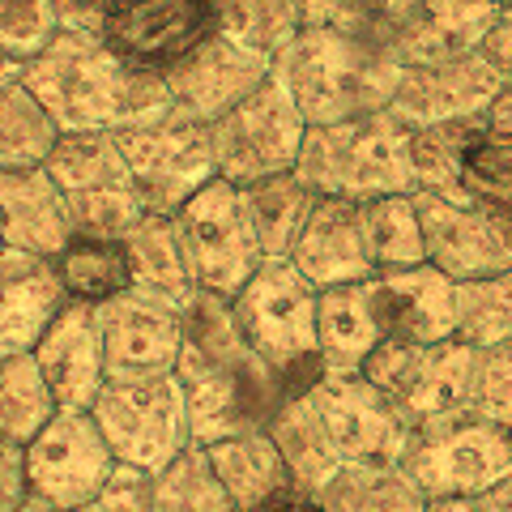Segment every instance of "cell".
<instances>
[{
    "instance_id": "29",
    "label": "cell",
    "mask_w": 512,
    "mask_h": 512,
    "mask_svg": "<svg viewBox=\"0 0 512 512\" xmlns=\"http://www.w3.org/2000/svg\"><path fill=\"white\" fill-rule=\"evenodd\" d=\"M56 278L64 286V295L73 303H99L124 295L133 286V265H128L124 239H99V235H73L56 256Z\"/></svg>"
},
{
    "instance_id": "1",
    "label": "cell",
    "mask_w": 512,
    "mask_h": 512,
    "mask_svg": "<svg viewBox=\"0 0 512 512\" xmlns=\"http://www.w3.org/2000/svg\"><path fill=\"white\" fill-rule=\"evenodd\" d=\"M175 376L197 448L244 431H265L282 402H291L282 376L239 333L231 299L210 291H192L184 303V346Z\"/></svg>"
},
{
    "instance_id": "50",
    "label": "cell",
    "mask_w": 512,
    "mask_h": 512,
    "mask_svg": "<svg viewBox=\"0 0 512 512\" xmlns=\"http://www.w3.org/2000/svg\"><path fill=\"white\" fill-rule=\"evenodd\" d=\"M13 77H22V64H18V60H9L5 52H0V86H9Z\"/></svg>"
},
{
    "instance_id": "5",
    "label": "cell",
    "mask_w": 512,
    "mask_h": 512,
    "mask_svg": "<svg viewBox=\"0 0 512 512\" xmlns=\"http://www.w3.org/2000/svg\"><path fill=\"white\" fill-rule=\"evenodd\" d=\"M239 333L248 346L282 376L286 393H312L316 380L325 376L320 359V333H316V308L320 291L299 274L291 261H265L248 286L231 299Z\"/></svg>"
},
{
    "instance_id": "38",
    "label": "cell",
    "mask_w": 512,
    "mask_h": 512,
    "mask_svg": "<svg viewBox=\"0 0 512 512\" xmlns=\"http://www.w3.org/2000/svg\"><path fill=\"white\" fill-rule=\"evenodd\" d=\"M150 512H235V504H231V495L222 491L205 448L192 444L163 474H154Z\"/></svg>"
},
{
    "instance_id": "25",
    "label": "cell",
    "mask_w": 512,
    "mask_h": 512,
    "mask_svg": "<svg viewBox=\"0 0 512 512\" xmlns=\"http://www.w3.org/2000/svg\"><path fill=\"white\" fill-rule=\"evenodd\" d=\"M316 333H320L325 372H359L367 363V355L389 338V333H384V320H380L372 278L320 291Z\"/></svg>"
},
{
    "instance_id": "46",
    "label": "cell",
    "mask_w": 512,
    "mask_h": 512,
    "mask_svg": "<svg viewBox=\"0 0 512 512\" xmlns=\"http://www.w3.org/2000/svg\"><path fill=\"white\" fill-rule=\"evenodd\" d=\"M30 495L26 487V461L18 444H0V512H13Z\"/></svg>"
},
{
    "instance_id": "33",
    "label": "cell",
    "mask_w": 512,
    "mask_h": 512,
    "mask_svg": "<svg viewBox=\"0 0 512 512\" xmlns=\"http://www.w3.org/2000/svg\"><path fill=\"white\" fill-rule=\"evenodd\" d=\"M60 141V124L26 90L22 77L0 86V171L43 167Z\"/></svg>"
},
{
    "instance_id": "49",
    "label": "cell",
    "mask_w": 512,
    "mask_h": 512,
    "mask_svg": "<svg viewBox=\"0 0 512 512\" xmlns=\"http://www.w3.org/2000/svg\"><path fill=\"white\" fill-rule=\"evenodd\" d=\"M470 504H474V512H512V474L500 478L495 487L470 495Z\"/></svg>"
},
{
    "instance_id": "11",
    "label": "cell",
    "mask_w": 512,
    "mask_h": 512,
    "mask_svg": "<svg viewBox=\"0 0 512 512\" xmlns=\"http://www.w3.org/2000/svg\"><path fill=\"white\" fill-rule=\"evenodd\" d=\"M303 137H308V120L299 116L291 94L269 77L256 94H248L239 107H231L227 116L210 124L218 180L252 188L282 171H295Z\"/></svg>"
},
{
    "instance_id": "54",
    "label": "cell",
    "mask_w": 512,
    "mask_h": 512,
    "mask_svg": "<svg viewBox=\"0 0 512 512\" xmlns=\"http://www.w3.org/2000/svg\"><path fill=\"white\" fill-rule=\"evenodd\" d=\"M0 248H5V239H0Z\"/></svg>"
},
{
    "instance_id": "37",
    "label": "cell",
    "mask_w": 512,
    "mask_h": 512,
    "mask_svg": "<svg viewBox=\"0 0 512 512\" xmlns=\"http://www.w3.org/2000/svg\"><path fill=\"white\" fill-rule=\"evenodd\" d=\"M457 338L474 350L512 342V269L457 282Z\"/></svg>"
},
{
    "instance_id": "12",
    "label": "cell",
    "mask_w": 512,
    "mask_h": 512,
    "mask_svg": "<svg viewBox=\"0 0 512 512\" xmlns=\"http://www.w3.org/2000/svg\"><path fill=\"white\" fill-rule=\"evenodd\" d=\"M359 372L376 384L414 423L440 419L448 410H461L470 402V372H474V346L461 338L448 342H402L384 338Z\"/></svg>"
},
{
    "instance_id": "16",
    "label": "cell",
    "mask_w": 512,
    "mask_h": 512,
    "mask_svg": "<svg viewBox=\"0 0 512 512\" xmlns=\"http://www.w3.org/2000/svg\"><path fill=\"white\" fill-rule=\"evenodd\" d=\"M269 77H274V56L214 30V35L201 47H192L180 64H171L163 73V82L171 94V107L180 111V116L197 120V124H214L227 116L231 107L244 103L248 94L261 90Z\"/></svg>"
},
{
    "instance_id": "51",
    "label": "cell",
    "mask_w": 512,
    "mask_h": 512,
    "mask_svg": "<svg viewBox=\"0 0 512 512\" xmlns=\"http://www.w3.org/2000/svg\"><path fill=\"white\" fill-rule=\"evenodd\" d=\"M13 512H56V508H52V504H43V500H35V495H26V500L13 508Z\"/></svg>"
},
{
    "instance_id": "15",
    "label": "cell",
    "mask_w": 512,
    "mask_h": 512,
    "mask_svg": "<svg viewBox=\"0 0 512 512\" xmlns=\"http://www.w3.org/2000/svg\"><path fill=\"white\" fill-rule=\"evenodd\" d=\"M342 466H397L410 440V419L363 372H325L312 389Z\"/></svg>"
},
{
    "instance_id": "26",
    "label": "cell",
    "mask_w": 512,
    "mask_h": 512,
    "mask_svg": "<svg viewBox=\"0 0 512 512\" xmlns=\"http://www.w3.org/2000/svg\"><path fill=\"white\" fill-rule=\"evenodd\" d=\"M500 13L504 9L491 0H419V13L402 39V60L427 64L474 56L483 35L500 22Z\"/></svg>"
},
{
    "instance_id": "47",
    "label": "cell",
    "mask_w": 512,
    "mask_h": 512,
    "mask_svg": "<svg viewBox=\"0 0 512 512\" xmlns=\"http://www.w3.org/2000/svg\"><path fill=\"white\" fill-rule=\"evenodd\" d=\"M483 128L491 137L512 141V86H500V94L491 99V107L483 111Z\"/></svg>"
},
{
    "instance_id": "20",
    "label": "cell",
    "mask_w": 512,
    "mask_h": 512,
    "mask_svg": "<svg viewBox=\"0 0 512 512\" xmlns=\"http://www.w3.org/2000/svg\"><path fill=\"white\" fill-rule=\"evenodd\" d=\"M39 372L52 384L60 410H90L107 384L103 333L90 303H64V312L47 325L39 346L30 350Z\"/></svg>"
},
{
    "instance_id": "32",
    "label": "cell",
    "mask_w": 512,
    "mask_h": 512,
    "mask_svg": "<svg viewBox=\"0 0 512 512\" xmlns=\"http://www.w3.org/2000/svg\"><path fill=\"white\" fill-rule=\"evenodd\" d=\"M60 414L52 384L39 372L35 355L0 359V444L26 448Z\"/></svg>"
},
{
    "instance_id": "35",
    "label": "cell",
    "mask_w": 512,
    "mask_h": 512,
    "mask_svg": "<svg viewBox=\"0 0 512 512\" xmlns=\"http://www.w3.org/2000/svg\"><path fill=\"white\" fill-rule=\"evenodd\" d=\"M483 133V116L478 120H448L427 124L410 133V171L414 192H444V197H466L461 192V163H466L470 141Z\"/></svg>"
},
{
    "instance_id": "36",
    "label": "cell",
    "mask_w": 512,
    "mask_h": 512,
    "mask_svg": "<svg viewBox=\"0 0 512 512\" xmlns=\"http://www.w3.org/2000/svg\"><path fill=\"white\" fill-rule=\"evenodd\" d=\"M329 512H423V491L402 466H342V474L316 495Z\"/></svg>"
},
{
    "instance_id": "2",
    "label": "cell",
    "mask_w": 512,
    "mask_h": 512,
    "mask_svg": "<svg viewBox=\"0 0 512 512\" xmlns=\"http://www.w3.org/2000/svg\"><path fill=\"white\" fill-rule=\"evenodd\" d=\"M22 82L60 133H124L171 111L163 73L133 69L86 30H56V39L22 64Z\"/></svg>"
},
{
    "instance_id": "9",
    "label": "cell",
    "mask_w": 512,
    "mask_h": 512,
    "mask_svg": "<svg viewBox=\"0 0 512 512\" xmlns=\"http://www.w3.org/2000/svg\"><path fill=\"white\" fill-rule=\"evenodd\" d=\"M175 231L188 256V274L197 291L235 299L248 278L265 265V248L248 218L244 188L227 180H210L175 214Z\"/></svg>"
},
{
    "instance_id": "31",
    "label": "cell",
    "mask_w": 512,
    "mask_h": 512,
    "mask_svg": "<svg viewBox=\"0 0 512 512\" xmlns=\"http://www.w3.org/2000/svg\"><path fill=\"white\" fill-rule=\"evenodd\" d=\"M244 201H248V218L256 227V239H261V248H265V261H286L303 231V222L312 214V205H316V192L299 180V171H282L274 180L244 188Z\"/></svg>"
},
{
    "instance_id": "6",
    "label": "cell",
    "mask_w": 512,
    "mask_h": 512,
    "mask_svg": "<svg viewBox=\"0 0 512 512\" xmlns=\"http://www.w3.org/2000/svg\"><path fill=\"white\" fill-rule=\"evenodd\" d=\"M94 423L120 466L141 474H163L175 457L192 448L188 402L175 372L154 376H111L94 397Z\"/></svg>"
},
{
    "instance_id": "7",
    "label": "cell",
    "mask_w": 512,
    "mask_h": 512,
    "mask_svg": "<svg viewBox=\"0 0 512 512\" xmlns=\"http://www.w3.org/2000/svg\"><path fill=\"white\" fill-rule=\"evenodd\" d=\"M397 466L423 491V500L478 495L512 474V431L461 406L414 423Z\"/></svg>"
},
{
    "instance_id": "45",
    "label": "cell",
    "mask_w": 512,
    "mask_h": 512,
    "mask_svg": "<svg viewBox=\"0 0 512 512\" xmlns=\"http://www.w3.org/2000/svg\"><path fill=\"white\" fill-rule=\"evenodd\" d=\"M478 60L500 77V86H512V18L500 13V22H495L483 35V43H478Z\"/></svg>"
},
{
    "instance_id": "48",
    "label": "cell",
    "mask_w": 512,
    "mask_h": 512,
    "mask_svg": "<svg viewBox=\"0 0 512 512\" xmlns=\"http://www.w3.org/2000/svg\"><path fill=\"white\" fill-rule=\"evenodd\" d=\"M248 512H329L325 504L316 500V495H308V491H299V487H291V491H278L274 500H265V504H256V508H248Z\"/></svg>"
},
{
    "instance_id": "44",
    "label": "cell",
    "mask_w": 512,
    "mask_h": 512,
    "mask_svg": "<svg viewBox=\"0 0 512 512\" xmlns=\"http://www.w3.org/2000/svg\"><path fill=\"white\" fill-rule=\"evenodd\" d=\"M56 5V22L60 30H86V35H99L107 13L120 5V0H52Z\"/></svg>"
},
{
    "instance_id": "3",
    "label": "cell",
    "mask_w": 512,
    "mask_h": 512,
    "mask_svg": "<svg viewBox=\"0 0 512 512\" xmlns=\"http://www.w3.org/2000/svg\"><path fill=\"white\" fill-rule=\"evenodd\" d=\"M406 60L342 26H303L274 56V82L291 94L308 128L376 116L393 103Z\"/></svg>"
},
{
    "instance_id": "14",
    "label": "cell",
    "mask_w": 512,
    "mask_h": 512,
    "mask_svg": "<svg viewBox=\"0 0 512 512\" xmlns=\"http://www.w3.org/2000/svg\"><path fill=\"white\" fill-rule=\"evenodd\" d=\"M423 222L427 265L453 282L487 278L512 269V214L470 197H444V192H414Z\"/></svg>"
},
{
    "instance_id": "52",
    "label": "cell",
    "mask_w": 512,
    "mask_h": 512,
    "mask_svg": "<svg viewBox=\"0 0 512 512\" xmlns=\"http://www.w3.org/2000/svg\"><path fill=\"white\" fill-rule=\"evenodd\" d=\"M504 18H512V0H508V5H504Z\"/></svg>"
},
{
    "instance_id": "39",
    "label": "cell",
    "mask_w": 512,
    "mask_h": 512,
    "mask_svg": "<svg viewBox=\"0 0 512 512\" xmlns=\"http://www.w3.org/2000/svg\"><path fill=\"white\" fill-rule=\"evenodd\" d=\"M414 13H419V0H338L325 22L342 26L359 39H372V43L402 56V39L414 22Z\"/></svg>"
},
{
    "instance_id": "23",
    "label": "cell",
    "mask_w": 512,
    "mask_h": 512,
    "mask_svg": "<svg viewBox=\"0 0 512 512\" xmlns=\"http://www.w3.org/2000/svg\"><path fill=\"white\" fill-rule=\"evenodd\" d=\"M64 303L69 295L47 256L0 248V359L30 355Z\"/></svg>"
},
{
    "instance_id": "40",
    "label": "cell",
    "mask_w": 512,
    "mask_h": 512,
    "mask_svg": "<svg viewBox=\"0 0 512 512\" xmlns=\"http://www.w3.org/2000/svg\"><path fill=\"white\" fill-rule=\"evenodd\" d=\"M461 192L470 201H483L512 214V141L491 137L483 128L470 141L466 163H461Z\"/></svg>"
},
{
    "instance_id": "24",
    "label": "cell",
    "mask_w": 512,
    "mask_h": 512,
    "mask_svg": "<svg viewBox=\"0 0 512 512\" xmlns=\"http://www.w3.org/2000/svg\"><path fill=\"white\" fill-rule=\"evenodd\" d=\"M0 239L5 248L47 256V261L73 239L69 205L47 167L0 171Z\"/></svg>"
},
{
    "instance_id": "17",
    "label": "cell",
    "mask_w": 512,
    "mask_h": 512,
    "mask_svg": "<svg viewBox=\"0 0 512 512\" xmlns=\"http://www.w3.org/2000/svg\"><path fill=\"white\" fill-rule=\"evenodd\" d=\"M214 30L218 9L210 0H120L107 13L99 39L133 69L167 73Z\"/></svg>"
},
{
    "instance_id": "27",
    "label": "cell",
    "mask_w": 512,
    "mask_h": 512,
    "mask_svg": "<svg viewBox=\"0 0 512 512\" xmlns=\"http://www.w3.org/2000/svg\"><path fill=\"white\" fill-rule=\"evenodd\" d=\"M205 457L218 474L222 491L231 495L235 512H248L256 504L274 500L278 491H291V470L278 453L269 431H244V436H227L218 444H205Z\"/></svg>"
},
{
    "instance_id": "42",
    "label": "cell",
    "mask_w": 512,
    "mask_h": 512,
    "mask_svg": "<svg viewBox=\"0 0 512 512\" xmlns=\"http://www.w3.org/2000/svg\"><path fill=\"white\" fill-rule=\"evenodd\" d=\"M474 414L500 423L512 431V342L474 350V372H470V402Z\"/></svg>"
},
{
    "instance_id": "18",
    "label": "cell",
    "mask_w": 512,
    "mask_h": 512,
    "mask_svg": "<svg viewBox=\"0 0 512 512\" xmlns=\"http://www.w3.org/2000/svg\"><path fill=\"white\" fill-rule=\"evenodd\" d=\"M103 333V359L111 376H154L175 372L184 346V303L163 299L141 286L94 308Z\"/></svg>"
},
{
    "instance_id": "34",
    "label": "cell",
    "mask_w": 512,
    "mask_h": 512,
    "mask_svg": "<svg viewBox=\"0 0 512 512\" xmlns=\"http://www.w3.org/2000/svg\"><path fill=\"white\" fill-rule=\"evenodd\" d=\"M363 218V244L372 256L376 274H389V269H410L427 261V244H423V222H419V205H414V192L406 197H380L359 205Z\"/></svg>"
},
{
    "instance_id": "13",
    "label": "cell",
    "mask_w": 512,
    "mask_h": 512,
    "mask_svg": "<svg viewBox=\"0 0 512 512\" xmlns=\"http://www.w3.org/2000/svg\"><path fill=\"white\" fill-rule=\"evenodd\" d=\"M26 487L56 512H73L99 495L120 470L90 410H60L35 440L22 448Z\"/></svg>"
},
{
    "instance_id": "10",
    "label": "cell",
    "mask_w": 512,
    "mask_h": 512,
    "mask_svg": "<svg viewBox=\"0 0 512 512\" xmlns=\"http://www.w3.org/2000/svg\"><path fill=\"white\" fill-rule=\"evenodd\" d=\"M116 141L128 158V171H133L146 214L175 218L205 184L218 180L210 124L188 120L175 107L163 111L158 120L124 128V133H116Z\"/></svg>"
},
{
    "instance_id": "43",
    "label": "cell",
    "mask_w": 512,
    "mask_h": 512,
    "mask_svg": "<svg viewBox=\"0 0 512 512\" xmlns=\"http://www.w3.org/2000/svg\"><path fill=\"white\" fill-rule=\"evenodd\" d=\"M150 504H154V478L120 466L90 504L73 508V512H150Z\"/></svg>"
},
{
    "instance_id": "19",
    "label": "cell",
    "mask_w": 512,
    "mask_h": 512,
    "mask_svg": "<svg viewBox=\"0 0 512 512\" xmlns=\"http://www.w3.org/2000/svg\"><path fill=\"white\" fill-rule=\"evenodd\" d=\"M495 94H500V77L474 52L457 60L406 64L389 107L410 128H427V124H448V120H478L491 107Z\"/></svg>"
},
{
    "instance_id": "21",
    "label": "cell",
    "mask_w": 512,
    "mask_h": 512,
    "mask_svg": "<svg viewBox=\"0 0 512 512\" xmlns=\"http://www.w3.org/2000/svg\"><path fill=\"white\" fill-rule=\"evenodd\" d=\"M286 261H291L316 291L372 278L376 269H372V256H367V244H363L359 205L342 201V197H316L312 214L303 222V231Z\"/></svg>"
},
{
    "instance_id": "22",
    "label": "cell",
    "mask_w": 512,
    "mask_h": 512,
    "mask_svg": "<svg viewBox=\"0 0 512 512\" xmlns=\"http://www.w3.org/2000/svg\"><path fill=\"white\" fill-rule=\"evenodd\" d=\"M380 320L389 338L402 342H448L457 338V282L436 265H410L372 274Z\"/></svg>"
},
{
    "instance_id": "4",
    "label": "cell",
    "mask_w": 512,
    "mask_h": 512,
    "mask_svg": "<svg viewBox=\"0 0 512 512\" xmlns=\"http://www.w3.org/2000/svg\"><path fill=\"white\" fill-rule=\"evenodd\" d=\"M410 133L414 128L393 107L342 124H320L303 137L295 171L316 197H342L355 205L406 197L414 192Z\"/></svg>"
},
{
    "instance_id": "30",
    "label": "cell",
    "mask_w": 512,
    "mask_h": 512,
    "mask_svg": "<svg viewBox=\"0 0 512 512\" xmlns=\"http://www.w3.org/2000/svg\"><path fill=\"white\" fill-rule=\"evenodd\" d=\"M124 248H128V265H133V286L175 303L192 299L197 286H192V274H188V256L180 244V231H175V218L146 214L124 235Z\"/></svg>"
},
{
    "instance_id": "8",
    "label": "cell",
    "mask_w": 512,
    "mask_h": 512,
    "mask_svg": "<svg viewBox=\"0 0 512 512\" xmlns=\"http://www.w3.org/2000/svg\"><path fill=\"white\" fill-rule=\"evenodd\" d=\"M43 167L69 205L73 235L124 239L146 218L116 133H60Z\"/></svg>"
},
{
    "instance_id": "53",
    "label": "cell",
    "mask_w": 512,
    "mask_h": 512,
    "mask_svg": "<svg viewBox=\"0 0 512 512\" xmlns=\"http://www.w3.org/2000/svg\"><path fill=\"white\" fill-rule=\"evenodd\" d=\"M491 5H500V9H504V5H508V0H491Z\"/></svg>"
},
{
    "instance_id": "28",
    "label": "cell",
    "mask_w": 512,
    "mask_h": 512,
    "mask_svg": "<svg viewBox=\"0 0 512 512\" xmlns=\"http://www.w3.org/2000/svg\"><path fill=\"white\" fill-rule=\"evenodd\" d=\"M265 431L274 436L286 470H291V483L299 491L320 495L342 474V457H338V448H333L325 423H320L312 393H299L291 402H282V410L274 414V423Z\"/></svg>"
},
{
    "instance_id": "41",
    "label": "cell",
    "mask_w": 512,
    "mask_h": 512,
    "mask_svg": "<svg viewBox=\"0 0 512 512\" xmlns=\"http://www.w3.org/2000/svg\"><path fill=\"white\" fill-rule=\"evenodd\" d=\"M56 5L52 0H0V52L9 60H35L56 39Z\"/></svg>"
}]
</instances>
